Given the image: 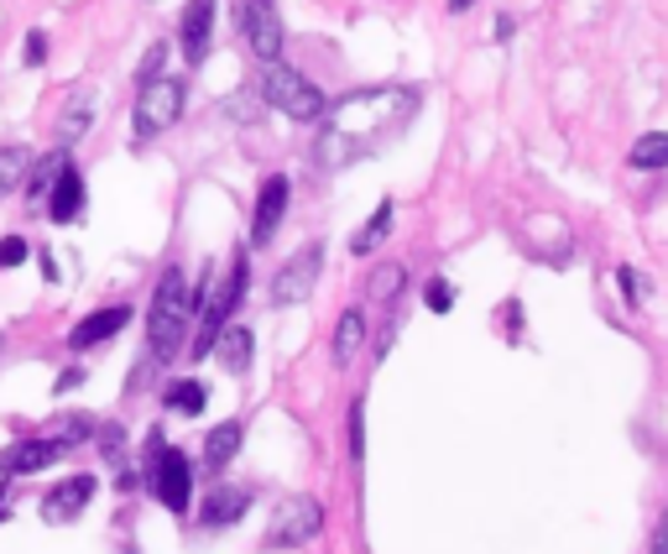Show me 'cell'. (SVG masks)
Returning <instances> with one entry per match:
<instances>
[{"mask_svg":"<svg viewBox=\"0 0 668 554\" xmlns=\"http://www.w3.org/2000/svg\"><path fill=\"white\" fill-rule=\"evenodd\" d=\"M423 95L412 85H377V89H350L325 110L313 157L319 168H356L366 157H381L412 121H418Z\"/></svg>","mask_w":668,"mask_h":554,"instance_id":"1","label":"cell"},{"mask_svg":"<svg viewBox=\"0 0 668 554\" xmlns=\"http://www.w3.org/2000/svg\"><path fill=\"white\" fill-rule=\"evenodd\" d=\"M199 304H193V288L183 267H168V273L157 277V294H152V309H147V350H152V366L172 362L183 340H189V325Z\"/></svg>","mask_w":668,"mask_h":554,"instance_id":"2","label":"cell"},{"mask_svg":"<svg viewBox=\"0 0 668 554\" xmlns=\"http://www.w3.org/2000/svg\"><path fill=\"white\" fill-rule=\"evenodd\" d=\"M246 273H251V246H236V251H230V267H225L220 277L205 273L199 294H193V304H199V314H193V325H199L193 356H209V350H215L220 329L230 325V314H236L240 298H246Z\"/></svg>","mask_w":668,"mask_h":554,"instance_id":"3","label":"cell"},{"mask_svg":"<svg viewBox=\"0 0 668 554\" xmlns=\"http://www.w3.org/2000/svg\"><path fill=\"white\" fill-rule=\"evenodd\" d=\"M147 486H152V497L168 513H189L193 503V466L189 455L178 451V445H168L162 434H147Z\"/></svg>","mask_w":668,"mask_h":554,"instance_id":"4","label":"cell"},{"mask_svg":"<svg viewBox=\"0 0 668 554\" xmlns=\"http://www.w3.org/2000/svg\"><path fill=\"white\" fill-rule=\"evenodd\" d=\"M261 100L272 105V110H282L288 121H325V110H329L319 85L303 79L298 69H288V63H267V73H261Z\"/></svg>","mask_w":668,"mask_h":554,"instance_id":"5","label":"cell"},{"mask_svg":"<svg viewBox=\"0 0 668 554\" xmlns=\"http://www.w3.org/2000/svg\"><path fill=\"white\" fill-rule=\"evenodd\" d=\"M183 100H189V89H183V79H152V85H141L137 95V110H131V131H137V141H152L162 137V131H172L178 126V116H183Z\"/></svg>","mask_w":668,"mask_h":554,"instance_id":"6","label":"cell"},{"mask_svg":"<svg viewBox=\"0 0 668 554\" xmlns=\"http://www.w3.org/2000/svg\"><path fill=\"white\" fill-rule=\"evenodd\" d=\"M319 528H325V507L313 503L309 492H292V497H282V503L272 507V523H267V550H303V544H313L319 538Z\"/></svg>","mask_w":668,"mask_h":554,"instance_id":"7","label":"cell"},{"mask_svg":"<svg viewBox=\"0 0 668 554\" xmlns=\"http://www.w3.org/2000/svg\"><path fill=\"white\" fill-rule=\"evenodd\" d=\"M236 21H240V37H246V48L257 52L261 63H282V11H277V0H240L236 6Z\"/></svg>","mask_w":668,"mask_h":554,"instance_id":"8","label":"cell"},{"mask_svg":"<svg viewBox=\"0 0 668 554\" xmlns=\"http://www.w3.org/2000/svg\"><path fill=\"white\" fill-rule=\"evenodd\" d=\"M319 273H325V246H319V241L303 246V251H292V257L277 267V277H272V304H303V298L313 294Z\"/></svg>","mask_w":668,"mask_h":554,"instance_id":"9","label":"cell"},{"mask_svg":"<svg viewBox=\"0 0 668 554\" xmlns=\"http://www.w3.org/2000/svg\"><path fill=\"white\" fill-rule=\"evenodd\" d=\"M69 451H73L69 434H37V439H21V445H11V451L0 455V471L6 476H32V471L58 466Z\"/></svg>","mask_w":668,"mask_h":554,"instance_id":"10","label":"cell"},{"mask_svg":"<svg viewBox=\"0 0 668 554\" xmlns=\"http://www.w3.org/2000/svg\"><path fill=\"white\" fill-rule=\"evenodd\" d=\"M94 492H100V482H94L89 471H79V476H63V482H58L48 497H42V523H52V528H58V523H73L89 503H94Z\"/></svg>","mask_w":668,"mask_h":554,"instance_id":"11","label":"cell"},{"mask_svg":"<svg viewBox=\"0 0 668 554\" xmlns=\"http://www.w3.org/2000/svg\"><path fill=\"white\" fill-rule=\"evenodd\" d=\"M84 174H79V162L63 157L58 162V174H52V189H48V220L52 226H73L79 215H84Z\"/></svg>","mask_w":668,"mask_h":554,"instance_id":"12","label":"cell"},{"mask_svg":"<svg viewBox=\"0 0 668 554\" xmlns=\"http://www.w3.org/2000/svg\"><path fill=\"white\" fill-rule=\"evenodd\" d=\"M282 215H288V178L272 174L261 178L257 189V215H251V251H261V246L277 236V226H282Z\"/></svg>","mask_w":668,"mask_h":554,"instance_id":"13","label":"cell"},{"mask_svg":"<svg viewBox=\"0 0 668 554\" xmlns=\"http://www.w3.org/2000/svg\"><path fill=\"white\" fill-rule=\"evenodd\" d=\"M209 42H215V0H189L178 17V48L193 69L209 58Z\"/></svg>","mask_w":668,"mask_h":554,"instance_id":"14","label":"cell"},{"mask_svg":"<svg viewBox=\"0 0 668 554\" xmlns=\"http://www.w3.org/2000/svg\"><path fill=\"white\" fill-rule=\"evenodd\" d=\"M251 503H257L251 486H236V482L209 486L205 507H199V523H205V528H230V523H240L246 513H251Z\"/></svg>","mask_w":668,"mask_h":554,"instance_id":"15","label":"cell"},{"mask_svg":"<svg viewBox=\"0 0 668 554\" xmlns=\"http://www.w3.org/2000/svg\"><path fill=\"white\" fill-rule=\"evenodd\" d=\"M126 325H131V309H126V304H110V309L84 314V319L69 329V350H94V346H104V340H116Z\"/></svg>","mask_w":668,"mask_h":554,"instance_id":"16","label":"cell"},{"mask_svg":"<svg viewBox=\"0 0 668 554\" xmlns=\"http://www.w3.org/2000/svg\"><path fill=\"white\" fill-rule=\"evenodd\" d=\"M251 350H257V340H251V325H225L220 340H215V356H220L225 372H246L251 366Z\"/></svg>","mask_w":668,"mask_h":554,"instance_id":"17","label":"cell"},{"mask_svg":"<svg viewBox=\"0 0 668 554\" xmlns=\"http://www.w3.org/2000/svg\"><path fill=\"white\" fill-rule=\"evenodd\" d=\"M240 439H246L240 418H225V424H215V429H209V439H205V466L209 471H225L240 455Z\"/></svg>","mask_w":668,"mask_h":554,"instance_id":"18","label":"cell"},{"mask_svg":"<svg viewBox=\"0 0 668 554\" xmlns=\"http://www.w3.org/2000/svg\"><path fill=\"white\" fill-rule=\"evenodd\" d=\"M360 346H366V314L345 309L335 319V366H350L360 356Z\"/></svg>","mask_w":668,"mask_h":554,"instance_id":"19","label":"cell"},{"mask_svg":"<svg viewBox=\"0 0 668 554\" xmlns=\"http://www.w3.org/2000/svg\"><path fill=\"white\" fill-rule=\"evenodd\" d=\"M162 403H168L172 414H183V418H199L205 414V403H209V387L199 377H178L168 387V393H162Z\"/></svg>","mask_w":668,"mask_h":554,"instance_id":"20","label":"cell"},{"mask_svg":"<svg viewBox=\"0 0 668 554\" xmlns=\"http://www.w3.org/2000/svg\"><path fill=\"white\" fill-rule=\"evenodd\" d=\"M89 121H94V95H89V89H79V95L69 100V110L58 116V141H63V147H73V141L89 131Z\"/></svg>","mask_w":668,"mask_h":554,"instance_id":"21","label":"cell"},{"mask_svg":"<svg viewBox=\"0 0 668 554\" xmlns=\"http://www.w3.org/2000/svg\"><path fill=\"white\" fill-rule=\"evenodd\" d=\"M387 236H392V199H381L377 215H371V220H366V226L356 230L350 251H356V257H371V251H377V246L387 241Z\"/></svg>","mask_w":668,"mask_h":554,"instance_id":"22","label":"cell"},{"mask_svg":"<svg viewBox=\"0 0 668 554\" xmlns=\"http://www.w3.org/2000/svg\"><path fill=\"white\" fill-rule=\"evenodd\" d=\"M627 162H632V168H642V174H658V168H668V131H648V137H637L632 152H627Z\"/></svg>","mask_w":668,"mask_h":554,"instance_id":"23","label":"cell"},{"mask_svg":"<svg viewBox=\"0 0 668 554\" xmlns=\"http://www.w3.org/2000/svg\"><path fill=\"white\" fill-rule=\"evenodd\" d=\"M27 174H32V152L27 147H0V199L17 194L27 184Z\"/></svg>","mask_w":668,"mask_h":554,"instance_id":"24","label":"cell"},{"mask_svg":"<svg viewBox=\"0 0 668 554\" xmlns=\"http://www.w3.org/2000/svg\"><path fill=\"white\" fill-rule=\"evenodd\" d=\"M402 288H408V273H402L397 261H381L377 273H371V298H377V304H392Z\"/></svg>","mask_w":668,"mask_h":554,"instance_id":"25","label":"cell"},{"mask_svg":"<svg viewBox=\"0 0 668 554\" xmlns=\"http://www.w3.org/2000/svg\"><path fill=\"white\" fill-rule=\"evenodd\" d=\"M58 162H63V152H52V157H42V162H32V174H27V199H48Z\"/></svg>","mask_w":668,"mask_h":554,"instance_id":"26","label":"cell"},{"mask_svg":"<svg viewBox=\"0 0 668 554\" xmlns=\"http://www.w3.org/2000/svg\"><path fill=\"white\" fill-rule=\"evenodd\" d=\"M423 304H429L433 314H449V309H455V288H449L445 277H429V288H423Z\"/></svg>","mask_w":668,"mask_h":554,"instance_id":"27","label":"cell"},{"mask_svg":"<svg viewBox=\"0 0 668 554\" xmlns=\"http://www.w3.org/2000/svg\"><path fill=\"white\" fill-rule=\"evenodd\" d=\"M162 63H168V42H152V48H147V58H141L137 79H141V85H152V79H162Z\"/></svg>","mask_w":668,"mask_h":554,"instance_id":"28","label":"cell"},{"mask_svg":"<svg viewBox=\"0 0 668 554\" xmlns=\"http://www.w3.org/2000/svg\"><path fill=\"white\" fill-rule=\"evenodd\" d=\"M27 257H32L27 236H0V267H21Z\"/></svg>","mask_w":668,"mask_h":554,"instance_id":"29","label":"cell"},{"mask_svg":"<svg viewBox=\"0 0 668 554\" xmlns=\"http://www.w3.org/2000/svg\"><path fill=\"white\" fill-rule=\"evenodd\" d=\"M366 455V408H360V398L350 403V461H360Z\"/></svg>","mask_w":668,"mask_h":554,"instance_id":"30","label":"cell"},{"mask_svg":"<svg viewBox=\"0 0 668 554\" xmlns=\"http://www.w3.org/2000/svg\"><path fill=\"white\" fill-rule=\"evenodd\" d=\"M120 445H126V434H120L116 424H104L100 429V455L104 461H120Z\"/></svg>","mask_w":668,"mask_h":554,"instance_id":"31","label":"cell"},{"mask_svg":"<svg viewBox=\"0 0 668 554\" xmlns=\"http://www.w3.org/2000/svg\"><path fill=\"white\" fill-rule=\"evenodd\" d=\"M42 63H48V37L32 32L27 37V69H42Z\"/></svg>","mask_w":668,"mask_h":554,"instance_id":"32","label":"cell"},{"mask_svg":"<svg viewBox=\"0 0 668 554\" xmlns=\"http://www.w3.org/2000/svg\"><path fill=\"white\" fill-rule=\"evenodd\" d=\"M79 382H84V366H69V372H58V382H52V393L63 398V393H73V387H79Z\"/></svg>","mask_w":668,"mask_h":554,"instance_id":"33","label":"cell"},{"mask_svg":"<svg viewBox=\"0 0 668 554\" xmlns=\"http://www.w3.org/2000/svg\"><path fill=\"white\" fill-rule=\"evenodd\" d=\"M648 554H668V507L658 513V528H652V544H648Z\"/></svg>","mask_w":668,"mask_h":554,"instance_id":"34","label":"cell"},{"mask_svg":"<svg viewBox=\"0 0 668 554\" xmlns=\"http://www.w3.org/2000/svg\"><path fill=\"white\" fill-rule=\"evenodd\" d=\"M617 288H621L627 304H637V273H632V267H617Z\"/></svg>","mask_w":668,"mask_h":554,"instance_id":"35","label":"cell"},{"mask_svg":"<svg viewBox=\"0 0 668 554\" xmlns=\"http://www.w3.org/2000/svg\"><path fill=\"white\" fill-rule=\"evenodd\" d=\"M507 329H512V340L522 335V304H517V298L507 304Z\"/></svg>","mask_w":668,"mask_h":554,"instance_id":"36","label":"cell"},{"mask_svg":"<svg viewBox=\"0 0 668 554\" xmlns=\"http://www.w3.org/2000/svg\"><path fill=\"white\" fill-rule=\"evenodd\" d=\"M6 513H11V486L0 482V523H6Z\"/></svg>","mask_w":668,"mask_h":554,"instance_id":"37","label":"cell"},{"mask_svg":"<svg viewBox=\"0 0 668 554\" xmlns=\"http://www.w3.org/2000/svg\"><path fill=\"white\" fill-rule=\"evenodd\" d=\"M470 6H476V0H449V11H470Z\"/></svg>","mask_w":668,"mask_h":554,"instance_id":"38","label":"cell"},{"mask_svg":"<svg viewBox=\"0 0 668 554\" xmlns=\"http://www.w3.org/2000/svg\"><path fill=\"white\" fill-rule=\"evenodd\" d=\"M120 554H137V550H120Z\"/></svg>","mask_w":668,"mask_h":554,"instance_id":"39","label":"cell"},{"mask_svg":"<svg viewBox=\"0 0 668 554\" xmlns=\"http://www.w3.org/2000/svg\"><path fill=\"white\" fill-rule=\"evenodd\" d=\"M0 346H6V335H0Z\"/></svg>","mask_w":668,"mask_h":554,"instance_id":"40","label":"cell"}]
</instances>
